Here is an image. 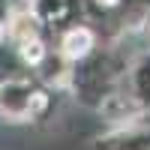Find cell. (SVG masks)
Here are the masks:
<instances>
[{
	"label": "cell",
	"instance_id": "cell-1",
	"mask_svg": "<svg viewBox=\"0 0 150 150\" xmlns=\"http://www.w3.org/2000/svg\"><path fill=\"white\" fill-rule=\"evenodd\" d=\"M90 45H93L90 30H72L66 36V42H63V51H66V57H84Z\"/></svg>",
	"mask_w": 150,
	"mask_h": 150
},
{
	"label": "cell",
	"instance_id": "cell-2",
	"mask_svg": "<svg viewBox=\"0 0 150 150\" xmlns=\"http://www.w3.org/2000/svg\"><path fill=\"white\" fill-rule=\"evenodd\" d=\"M24 57H27V60H33V63H36V60H39L42 57V51H39V42H24Z\"/></svg>",
	"mask_w": 150,
	"mask_h": 150
}]
</instances>
